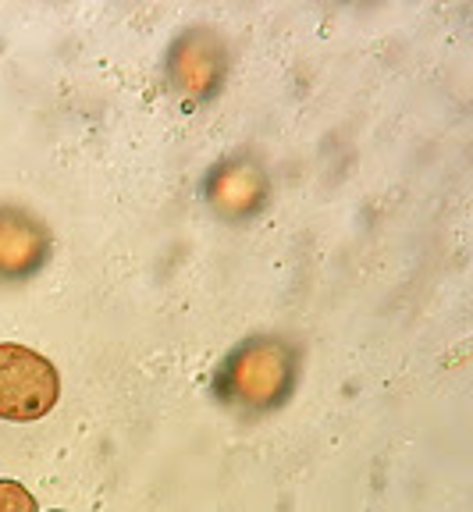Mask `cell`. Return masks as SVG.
Segmentation results:
<instances>
[{"label":"cell","mask_w":473,"mask_h":512,"mask_svg":"<svg viewBox=\"0 0 473 512\" xmlns=\"http://www.w3.org/2000/svg\"><path fill=\"white\" fill-rule=\"evenodd\" d=\"M299 377V352L285 338L257 335L246 338L228 352L214 381V392L228 406L249 409V413H264L278 409L289 399Z\"/></svg>","instance_id":"1"},{"label":"cell","mask_w":473,"mask_h":512,"mask_svg":"<svg viewBox=\"0 0 473 512\" xmlns=\"http://www.w3.org/2000/svg\"><path fill=\"white\" fill-rule=\"evenodd\" d=\"M57 367L29 345L0 342V420L33 424L57 406Z\"/></svg>","instance_id":"2"},{"label":"cell","mask_w":473,"mask_h":512,"mask_svg":"<svg viewBox=\"0 0 473 512\" xmlns=\"http://www.w3.org/2000/svg\"><path fill=\"white\" fill-rule=\"evenodd\" d=\"M228 72V47L214 29H185L168 50V82L189 100H207Z\"/></svg>","instance_id":"3"},{"label":"cell","mask_w":473,"mask_h":512,"mask_svg":"<svg viewBox=\"0 0 473 512\" xmlns=\"http://www.w3.org/2000/svg\"><path fill=\"white\" fill-rule=\"evenodd\" d=\"M267 196H271V182L253 157L221 160L207 178V203L225 221H242V217L257 214Z\"/></svg>","instance_id":"4"},{"label":"cell","mask_w":473,"mask_h":512,"mask_svg":"<svg viewBox=\"0 0 473 512\" xmlns=\"http://www.w3.org/2000/svg\"><path fill=\"white\" fill-rule=\"evenodd\" d=\"M50 256L47 224L29 210L0 207V281H22L36 274Z\"/></svg>","instance_id":"5"},{"label":"cell","mask_w":473,"mask_h":512,"mask_svg":"<svg viewBox=\"0 0 473 512\" xmlns=\"http://www.w3.org/2000/svg\"><path fill=\"white\" fill-rule=\"evenodd\" d=\"M0 512H40V505L18 480H0Z\"/></svg>","instance_id":"6"},{"label":"cell","mask_w":473,"mask_h":512,"mask_svg":"<svg viewBox=\"0 0 473 512\" xmlns=\"http://www.w3.org/2000/svg\"><path fill=\"white\" fill-rule=\"evenodd\" d=\"M50 512H65V509H50Z\"/></svg>","instance_id":"7"}]
</instances>
